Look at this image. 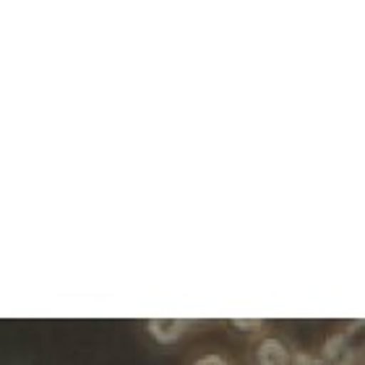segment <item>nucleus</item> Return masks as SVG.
<instances>
[{"mask_svg":"<svg viewBox=\"0 0 365 365\" xmlns=\"http://www.w3.org/2000/svg\"><path fill=\"white\" fill-rule=\"evenodd\" d=\"M319 355L327 365H365V319L347 321L324 339Z\"/></svg>","mask_w":365,"mask_h":365,"instance_id":"nucleus-1","label":"nucleus"},{"mask_svg":"<svg viewBox=\"0 0 365 365\" xmlns=\"http://www.w3.org/2000/svg\"><path fill=\"white\" fill-rule=\"evenodd\" d=\"M295 347L277 334H261L256 342H251L245 352L243 365H292Z\"/></svg>","mask_w":365,"mask_h":365,"instance_id":"nucleus-2","label":"nucleus"},{"mask_svg":"<svg viewBox=\"0 0 365 365\" xmlns=\"http://www.w3.org/2000/svg\"><path fill=\"white\" fill-rule=\"evenodd\" d=\"M196 327V321L190 319H146L144 331L149 334L157 347H173Z\"/></svg>","mask_w":365,"mask_h":365,"instance_id":"nucleus-3","label":"nucleus"},{"mask_svg":"<svg viewBox=\"0 0 365 365\" xmlns=\"http://www.w3.org/2000/svg\"><path fill=\"white\" fill-rule=\"evenodd\" d=\"M185 365H237L235 360L230 358L227 352L212 350V347H204V350H196L185 360Z\"/></svg>","mask_w":365,"mask_h":365,"instance_id":"nucleus-4","label":"nucleus"},{"mask_svg":"<svg viewBox=\"0 0 365 365\" xmlns=\"http://www.w3.org/2000/svg\"><path fill=\"white\" fill-rule=\"evenodd\" d=\"M227 327H232L235 331H248V334H267L269 321L264 319H227Z\"/></svg>","mask_w":365,"mask_h":365,"instance_id":"nucleus-5","label":"nucleus"},{"mask_svg":"<svg viewBox=\"0 0 365 365\" xmlns=\"http://www.w3.org/2000/svg\"><path fill=\"white\" fill-rule=\"evenodd\" d=\"M292 365H327V360L321 358L319 352H303V350H297L295 358H292Z\"/></svg>","mask_w":365,"mask_h":365,"instance_id":"nucleus-6","label":"nucleus"}]
</instances>
